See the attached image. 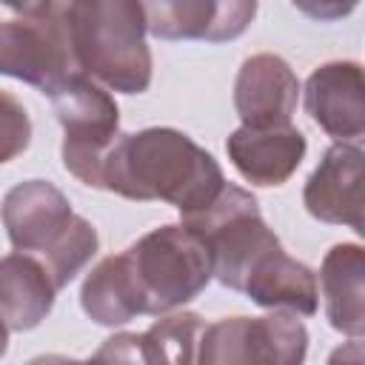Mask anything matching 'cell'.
<instances>
[{
    "label": "cell",
    "mask_w": 365,
    "mask_h": 365,
    "mask_svg": "<svg viewBox=\"0 0 365 365\" xmlns=\"http://www.w3.org/2000/svg\"><path fill=\"white\" fill-rule=\"evenodd\" d=\"M205 322L194 311H171L151 322L145 331L163 365H197Z\"/></svg>",
    "instance_id": "18"
},
{
    "label": "cell",
    "mask_w": 365,
    "mask_h": 365,
    "mask_svg": "<svg viewBox=\"0 0 365 365\" xmlns=\"http://www.w3.org/2000/svg\"><path fill=\"white\" fill-rule=\"evenodd\" d=\"M308 331L297 314L222 317L202 331L197 365H302Z\"/></svg>",
    "instance_id": "7"
},
{
    "label": "cell",
    "mask_w": 365,
    "mask_h": 365,
    "mask_svg": "<svg viewBox=\"0 0 365 365\" xmlns=\"http://www.w3.org/2000/svg\"><path fill=\"white\" fill-rule=\"evenodd\" d=\"M328 365H365V339H351L328 354Z\"/></svg>",
    "instance_id": "22"
},
{
    "label": "cell",
    "mask_w": 365,
    "mask_h": 365,
    "mask_svg": "<svg viewBox=\"0 0 365 365\" xmlns=\"http://www.w3.org/2000/svg\"><path fill=\"white\" fill-rule=\"evenodd\" d=\"M0 160L3 163H11L17 154H23L29 148V140H31V123H29V114L23 108V103H17V97L11 91H3L0 94Z\"/></svg>",
    "instance_id": "21"
},
{
    "label": "cell",
    "mask_w": 365,
    "mask_h": 365,
    "mask_svg": "<svg viewBox=\"0 0 365 365\" xmlns=\"http://www.w3.org/2000/svg\"><path fill=\"white\" fill-rule=\"evenodd\" d=\"M80 305L88 319L106 328L125 325L134 317L145 314V305H143L125 251L100 259L86 274L83 288H80Z\"/></svg>",
    "instance_id": "17"
},
{
    "label": "cell",
    "mask_w": 365,
    "mask_h": 365,
    "mask_svg": "<svg viewBox=\"0 0 365 365\" xmlns=\"http://www.w3.org/2000/svg\"><path fill=\"white\" fill-rule=\"evenodd\" d=\"M305 211L328 225H345L365 240V148L331 145L302 188Z\"/></svg>",
    "instance_id": "8"
},
{
    "label": "cell",
    "mask_w": 365,
    "mask_h": 365,
    "mask_svg": "<svg viewBox=\"0 0 365 365\" xmlns=\"http://www.w3.org/2000/svg\"><path fill=\"white\" fill-rule=\"evenodd\" d=\"M94 356L103 365H163V359L145 331L143 334H131V331L114 334L97 348Z\"/></svg>",
    "instance_id": "20"
},
{
    "label": "cell",
    "mask_w": 365,
    "mask_h": 365,
    "mask_svg": "<svg viewBox=\"0 0 365 365\" xmlns=\"http://www.w3.org/2000/svg\"><path fill=\"white\" fill-rule=\"evenodd\" d=\"M220 163L185 131L151 125L123 134L103 171V188L134 202H168L180 217L205 211L225 188Z\"/></svg>",
    "instance_id": "1"
},
{
    "label": "cell",
    "mask_w": 365,
    "mask_h": 365,
    "mask_svg": "<svg viewBox=\"0 0 365 365\" xmlns=\"http://www.w3.org/2000/svg\"><path fill=\"white\" fill-rule=\"evenodd\" d=\"M57 291V282L37 257L20 251L6 254L0 262V308L6 334L37 328L51 314Z\"/></svg>",
    "instance_id": "15"
},
{
    "label": "cell",
    "mask_w": 365,
    "mask_h": 365,
    "mask_svg": "<svg viewBox=\"0 0 365 365\" xmlns=\"http://www.w3.org/2000/svg\"><path fill=\"white\" fill-rule=\"evenodd\" d=\"M299 100V80L279 54H251L234 83V106L248 128H288Z\"/></svg>",
    "instance_id": "10"
},
{
    "label": "cell",
    "mask_w": 365,
    "mask_h": 365,
    "mask_svg": "<svg viewBox=\"0 0 365 365\" xmlns=\"http://www.w3.org/2000/svg\"><path fill=\"white\" fill-rule=\"evenodd\" d=\"M182 225L202 237L208 245L214 259V279L240 294L262 259L282 248L279 237L262 220L257 197L234 182H225L222 194L205 211L182 217Z\"/></svg>",
    "instance_id": "5"
},
{
    "label": "cell",
    "mask_w": 365,
    "mask_h": 365,
    "mask_svg": "<svg viewBox=\"0 0 365 365\" xmlns=\"http://www.w3.org/2000/svg\"><path fill=\"white\" fill-rule=\"evenodd\" d=\"M97 245H100L97 228H94L86 217L77 214V217L71 220V225L63 231V237H60L43 257H37V259L48 268V274H51V279L57 282V288H66V285L94 259Z\"/></svg>",
    "instance_id": "19"
},
{
    "label": "cell",
    "mask_w": 365,
    "mask_h": 365,
    "mask_svg": "<svg viewBox=\"0 0 365 365\" xmlns=\"http://www.w3.org/2000/svg\"><path fill=\"white\" fill-rule=\"evenodd\" d=\"M305 111L342 145H365V68L354 60H331L305 80Z\"/></svg>",
    "instance_id": "9"
},
{
    "label": "cell",
    "mask_w": 365,
    "mask_h": 365,
    "mask_svg": "<svg viewBox=\"0 0 365 365\" xmlns=\"http://www.w3.org/2000/svg\"><path fill=\"white\" fill-rule=\"evenodd\" d=\"M0 23V71L23 80L43 94H57L80 71L68 29V3L9 6Z\"/></svg>",
    "instance_id": "3"
},
{
    "label": "cell",
    "mask_w": 365,
    "mask_h": 365,
    "mask_svg": "<svg viewBox=\"0 0 365 365\" xmlns=\"http://www.w3.org/2000/svg\"><path fill=\"white\" fill-rule=\"evenodd\" d=\"M51 106L63 128V168L83 185L103 188L106 160L123 137L114 97L97 80L77 74L51 94Z\"/></svg>",
    "instance_id": "6"
},
{
    "label": "cell",
    "mask_w": 365,
    "mask_h": 365,
    "mask_svg": "<svg viewBox=\"0 0 365 365\" xmlns=\"http://www.w3.org/2000/svg\"><path fill=\"white\" fill-rule=\"evenodd\" d=\"M145 314L163 317L197 299L214 279V259L202 237L182 222L143 234L125 248Z\"/></svg>",
    "instance_id": "4"
},
{
    "label": "cell",
    "mask_w": 365,
    "mask_h": 365,
    "mask_svg": "<svg viewBox=\"0 0 365 365\" xmlns=\"http://www.w3.org/2000/svg\"><path fill=\"white\" fill-rule=\"evenodd\" d=\"M299 9L314 17H336V14H348L354 6H299Z\"/></svg>",
    "instance_id": "24"
},
{
    "label": "cell",
    "mask_w": 365,
    "mask_h": 365,
    "mask_svg": "<svg viewBox=\"0 0 365 365\" xmlns=\"http://www.w3.org/2000/svg\"><path fill=\"white\" fill-rule=\"evenodd\" d=\"M29 365H103L97 356L91 359H71V356H63V354H46V356H34Z\"/></svg>",
    "instance_id": "23"
},
{
    "label": "cell",
    "mask_w": 365,
    "mask_h": 365,
    "mask_svg": "<svg viewBox=\"0 0 365 365\" xmlns=\"http://www.w3.org/2000/svg\"><path fill=\"white\" fill-rule=\"evenodd\" d=\"M328 325L345 336H365V245L336 242L319 265Z\"/></svg>",
    "instance_id": "14"
},
{
    "label": "cell",
    "mask_w": 365,
    "mask_h": 365,
    "mask_svg": "<svg viewBox=\"0 0 365 365\" xmlns=\"http://www.w3.org/2000/svg\"><path fill=\"white\" fill-rule=\"evenodd\" d=\"M68 29L77 66L86 77L120 94L151 86V48L145 43V6L134 0L68 3Z\"/></svg>",
    "instance_id": "2"
},
{
    "label": "cell",
    "mask_w": 365,
    "mask_h": 365,
    "mask_svg": "<svg viewBox=\"0 0 365 365\" xmlns=\"http://www.w3.org/2000/svg\"><path fill=\"white\" fill-rule=\"evenodd\" d=\"M228 160L234 168L259 188H274L291 180V174L299 168L308 143L299 128H248L240 125L231 131L225 143Z\"/></svg>",
    "instance_id": "13"
},
{
    "label": "cell",
    "mask_w": 365,
    "mask_h": 365,
    "mask_svg": "<svg viewBox=\"0 0 365 365\" xmlns=\"http://www.w3.org/2000/svg\"><path fill=\"white\" fill-rule=\"evenodd\" d=\"M242 294L259 308L288 311L297 317L317 314V302H319L317 274L305 262L288 257L285 248H277L262 259V265L251 274Z\"/></svg>",
    "instance_id": "16"
},
{
    "label": "cell",
    "mask_w": 365,
    "mask_h": 365,
    "mask_svg": "<svg viewBox=\"0 0 365 365\" xmlns=\"http://www.w3.org/2000/svg\"><path fill=\"white\" fill-rule=\"evenodd\" d=\"M74 217L77 214L71 211L68 197L46 180L17 182L3 197V225L9 242L20 254L43 257L63 237Z\"/></svg>",
    "instance_id": "11"
},
{
    "label": "cell",
    "mask_w": 365,
    "mask_h": 365,
    "mask_svg": "<svg viewBox=\"0 0 365 365\" xmlns=\"http://www.w3.org/2000/svg\"><path fill=\"white\" fill-rule=\"evenodd\" d=\"M148 34L160 40H205L225 43L240 37L254 14L257 3L248 0H180V3H143Z\"/></svg>",
    "instance_id": "12"
}]
</instances>
